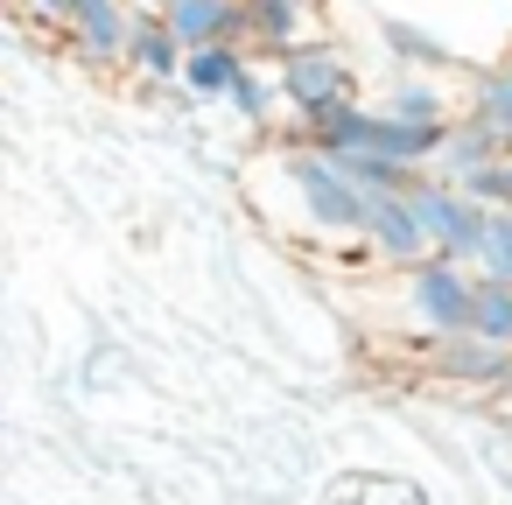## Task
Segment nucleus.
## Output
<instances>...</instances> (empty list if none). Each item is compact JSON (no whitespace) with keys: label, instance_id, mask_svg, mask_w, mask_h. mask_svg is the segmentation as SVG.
<instances>
[{"label":"nucleus","instance_id":"9b49d317","mask_svg":"<svg viewBox=\"0 0 512 505\" xmlns=\"http://www.w3.org/2000/svg\"><path fill=\"white\" fill-rule=\"evenodd\" d=\"M435 365H442L449 379H498V386H505V372H512V351L470 330V337H435Z\"/></svg>","mask_w":512,"mask_h":505},{"label":"nucleus","instance_id":"9d476101","mask_svg":"<svg viewBox=\"0 0 512 505\" xmlns=\"http://www.w3.org/2000/svg\"><path fill=\"white\" fill-rule=\"evenodd\" d=\"M148 85H183V64H190V43L155 15V22H141V36H134V57H127Z\"/></svg>","mask_w":512,"mask_h":505},{"label":"nucleus","instance_id":"1a4fd4ad","mask_svg":"<svg viewBox=\"0 0 512 505\" xmlns=\"http://www.w3.org/2000/svg\"><path fill=\"white\" fill-rule=\"evenodd\" d=\"M246 71H253V57H246L239 43H204V50H190V64H183V92H197V99H232Z\"/></svg>","mask_w":512,"mask_h":505},{"label":"nucleus","instance_id":"39448f33","mask_svg":"<svg viewBox=\"0 0 512 505\" xmlns=\"http://www.w3.org/2000/svg\"><path fill=\"white\" fill-rule=\"evenodd\" d=\"M64 29L92 64H127L134 36H141V15H134V0H71Z\"/></svg>","mask_w":512,"mask_h":505},{"label":"nucleus","instance_id":"ddd939ff","mask_svg":"<svg viewBox=\"0 0 512 505\" xmlns=\"http://www.w3.org/2000/svg\"><path fill=\"white\" fill-rule=\"evenodd\" d=\"M470 120H484V127H491V134L505 141V155H512V64H491V71L477 78Z\"/></svg>","mask_w":512,"mask_h":505},{"label":"nucleus","instance_id":"4468645a","mask_svg":"<svg viewBox=\"0 0 512 505\" xmlns=\"http://www.w3.org/2000/svg\"><path fill=\"white\" fill-rule=\"evenodd\" d=\"M246 15H253V29H260L267 43H281V50H295V43L309 36V0H246Z\"/></svg>","mask_w":512,"mask_h":505},{"label":"nucleus","instance_id":"dca6fc26","mask_svg":"<svg viewBox=\"0 0 512 505\" xmlns=\"http://www.w3.org/2000/svg\"><path fill=\"white\" fill-rule=\"evenodd\" d=\"M477 274H491V281H512V204H505V211H491V225H484V246H477Z\"/></svg>","mask_w":512,"mask_h":505},{"label":"nucleus","instance_id":"423d86ee","mask_svg":"<svg viewBox=\"0 0 512 505\" xmlns=\"http://www.w3.org/2000/svg\"><path fill=\"white\" fill-rule=\"evenodd\" d=\"M393 267H421V260H435V239H428V225H421V211H414V197H407V183L400 190H386L379 204H372V232H365Z\"/></svg>","mask_w":512,"mask_h":505},{"label":"nucleus","instance_id":"f8f14e48","mask_svg":"<svg viewBox=\"0 0 512 505\" xmlns=\"http://www.w3.org/2000/svg\"><path fill=\"white\" fill-rule=\"evenodd\" d=\"M379 113L386 120H400V127H428V134H442L456 113H449V99L435 92V85H421V78H400L386 99H379Z\"/></svg>","mask_w":512,"mask_h":505},{"label":"nucleus","instance_id":"a211bd4d","mask_svg":"<svg viewBox=\"0 0 512 505\" xmlns=\"http://www.w3.org/2000/svg\"><path fill=\"white\" fill-rule=\"evenodd\" d=\"M505 204H512V155H505Z\"/></svg>","mask_w":512,"mask_h":505},{"label":"nucleus","instance_id":"2eb2a0df","mask_svg":"<svg viewBox=\"0 0 512 505\" xmlns=\"http://www.w3.org/2000/svg\"><path fill=\"white\" fill-rule=\"evenodd\" d=\"M470 330L512 351V281H491V274H477V316H470Z\"/></svg>","mask_w":512,"mask_h":505},{"label":"nucleus","instance_id":"20e7f679","mask_svg":"<svg viewBox=\"0 0 512 505\" xmlns=\"http://www.w3.org/2000/svg\"><path fill=\"white\" fill-rule=\"evenodd\" d=\"M281 106H295L302 120H323L337 106H351V64L344 50H323V43H295L281 50Z\"/></svg>","mask_w":512,"mask_h":505},{"label":"nucleus","instance_id":"0eeeda50","mask_svg":"<svg viewBox=\"0 0 512 505\" xmlns=\"http://www.w3.org/2000/svg\"><path fill=\"white\" fill-rule=\"evenodd\" d=\"M162 22H169L190 50H204V43H232L239 29H253L246 0H162Z\"/></svg>","mask_w":512,"mask_h":505},{"label":"nucleus","instance_id":"f257e3e1","mask_svg":"<svg viewBox=\"0 0 512 505\" xmlns=\"http://www.w3.org/2000/svg\"><path fill=\"white\" fill-rule=\"evenodd\" d=\"M274 169H281V190L295 197V225L302 232H316V239H365L372 232V204H379V190H365L330 148H316V141H295V148H281V155H267Z\"/></svg>","mask_w":512,"mask_h":505},{"label":"nucleus","instance_id":"7ed1b4c3","mask_svg":"<svg viewBox=\"0 0 512 505\" xmlns=\"http://www.w3.org/2000/svg\"><path fill=\"white\" fill-rule=\"evenodd\" d=\"M407 197H414V211H421V225H428L435 253H449V260H463V267H477V246H484L491 204H477L470 190H456V183H442V176H414V183H407Z\"/></svg>","mask_w":512,"mask_h":505},{"label":"nucleus","instance_id":"6e6552de","mask_svg":"<svg viewBox=\"0 0 512 505\" xmlns=\"http://www.w3.org/2000/svg\"><path fill=\"white\" fill-rule=\"evenodd\" d=\"M505 155V141L484 127V120H449V134H442V148H435V162H428V176H442V183H470L477 169H491Z\"/></svg>","mask_w":512,"mask_h":505},{"label":"nucleus","instance_id":"f03ea898","mask_svg":"<svg viewBox=\"0 0 512 505\" xmlns=\"http://www.w3.org/2000/svg\"><path fill=\"white\" fill-rule=\"evenodd\" d=\"M407 316L428 330V337H470V316H477V267L435 253L421 267H407Z\"/></svg>","mask_w":512,"mask_h":505},{"label":"nucleus","instance_id":"f3484780","mask_svg":"<svg viewBox=\"0 0 512 505\" xmlns=\"http://www.w3.org/2000/svg\"><path fill=\"white\" fill-rule=\"evenodd\" d=\"M22 8H29V15H50V22H64V15H71V0H22Z\"/></svg>","mask_w":512,"mask_h":505}]
</instances>
